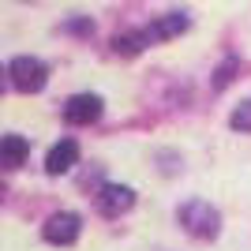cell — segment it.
I'll return each mask as SVG.
<instances>
[{
	"mask_svg": "<svg viewBox=\"0 0 251 251\" xmlns=\"http://www.w3.org/2000/svg\"><path fill=\"white\" fill-rule=\"evenodd\" d=\"M188 30V19L180 15V11H169L165 19H157L150 30H143V38H176V34Z\"/></svg>",
	"mask_w": 251,
	"mask_h": 251,
	"instance_id": "obj_8",
	"label": "cell"
},
{
	"mask_svg": "<svg viewBox=\"0 0 251 251\" xmlns=\"http://www.w3.org/2000/svg\"><path fill=\"white\" fill-rule=\"evenodd\" d=\"M75 161H79V143L75 139H60L49 150V157H45V173L49 176H64V173H72Z\"/></svg>",
	"mask_w": 251,
	"mask_h": 251,
	"instance_id": "obj_5",
	"label": "cell"
},
{
	"mask_svg": "<svg viewBox=\"0 0 251 251\" xmlns=\"http://www.w3.org/2000/svg\"><path fill=\"white\" fill-rule=\"evenodd\" d=\"M98 116H101V98L98 94H75L68 98V105H64V120L68 124H94Z\"/></svg>",
	"mask_w": 251,
	"mask_h": 251,
	"instance_id": "obj_4",
	"label": "cell"
},
{
	"mask_svg": "<svg viewBox=\"0 0 251 251\" xmlns=\"http://www.w3.org/2000/svg\"><path fill=\"white\" fill-rule=\"evenodd\" d=\"M176 218L180 225L191 232V236H199V240H214L221 229V218H218V210L210 206L206 199H188L184 206L176 210Z\"/></svg>",
	"mask_w": 251,
	"mask_h": 251,
	"instance_id": "obj_1",
	"label": "cell"
},
{
	"mask_svg": "<svg viewBox=\"0 0 251 251\" xmlns=\"http://www.w3.org/2000/svg\"><path fill=\"white\" fill-rule=\"evenodd\" d=\"M229 124L236 127V131H244V135H251V101H244L240 109L229 116Z\"/></svg>",
	"mask_w": 251,
	"mask_h": 251,
	"instance_id": "obj_10",
	"label": "cell"
},
{
	"mask_svg": "<svg viewBox=\"0 0 251 251\" xmlns=\"http://www.w3.org/2000/svg\"><path fill=\"white\" fill-rule=\"evenodd\" d=\"M0 202H4V184H0Z\"/></svg>",
	"mask_w": 251,
	"mask_h": 251,
	"instance_id": "obj_12",
	"label": "cell"
},
{
	"mask_svg": "<svg viewBox=\"0 0 251 251\" xmlns=\"http://www.w3.org/2000/svg\"><path fill=\"white\" fill-rule=\"evenodd\" d=\"M135 206V191L131 188H120V184H109V188H101V195H98V210H101L105 218H116V214H124V210Z\"/></svg>",
	"mask_w": 251,
	"mask_h": 251,
	"instance_id": "obj_6",
	"label": "cell"
},
{
	"mask_svg": "<svg viewBox=\"0 0 251 251\" xmlns=\"http://www.w3.org/2000/svg\"><path fill=\"white\" fill-rule=\"evenodd\" d=\"M79 232H83V221H79V214H68V210H60V214H52L49 221H45L42 236L49 244H60V248H68V244L79 240Z\"/></svg>",
	"mask_w": 251,
	"mask_h": 251,
	"instance_id": "obj_3",
	"label": "cell"
},
{
	"mask_svg": "<svg viewBox=\"0 0 251 251\" xmlns=\"http://www.w3.org/2000/svg\"><path fill=\"white\" fill-rule=\"evenodd\" d=\"M8 79L19 94H38V90H45V83H49V68H45L38 56H15L11 68H8Z\"/></svg>",
	"mask_w": 251,
	"mask_h": 251,
	"instance_id": "obj_2",
	"label": "cell"
},
{
	"mask_svg": "<svg viewBox=\"0 0 251 251\" xmlns=\"http://www.w3.org/2000/svg\"><path fill=\"white\" fill-rule=\"evenodd\" d=\"M4 83H8V72H4V68H0V94H4Z\"/></svg>",
	"mask_w": 251,
	"mask_h": 251,
	"instance_id": "obj_11",
	"label": "cell"
},
{
	"mask_svg": "<svg viewBox=\"0 0 251 251\" xmlns=\"http://www.w3.org/2000/svg\"><path fill=\"white\" fill-rule=\"evenodd\" d=\"M26 154H30V143L23 135H4L0 139V165L4 169H19L23 161H26Z\"/></svg>",
	"mask_w": 251,
	"mask_h": 251,
	"instance_id": "obj_7",
	"label": "cell"
},
{
	"mask_svg": "<svg viewBox=\"0 0 251 251\" xmlns=\"http://www.w3.org/2000/svg\"><path fill=\"white\" fill-rule=\"evenodd\" d=\"M143 34H124V38H113V52H124V56H135L139 49H143Z\"/></svg>",
	"mask_w": 251,
	"mask_h": 251,
	"instance_id": "obj_9",
	"label": "cell"
}]
</instances>
